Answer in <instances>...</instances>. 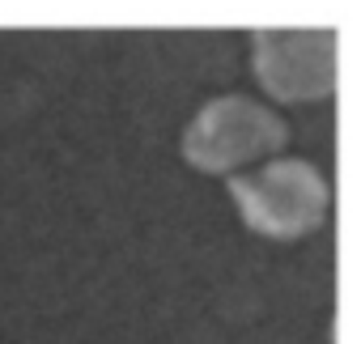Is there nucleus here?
<instances>
[{"label": "nucleus", "mask_w": 361, "mask_h": 344, "mask_svg": "<svg viewBox=\"0 0 361 344\" xmlns=\"http://www.w3.org/2000/svg\"><path fill=\"white\" fill-rule=\"evenodd\" d=\"M255 77L281 102L327 98L340 77V35L336 30H259Z\"/></svg>", "instance_id": "7ed1b4c3"}, {"label": "nucleus", "mask_w": 361, "mask_h": 344, "mask_svg": "<svg viewBox=\"0 0 361 344\" xmlns=\"http://www.w3.org/2000/svg\"><path fill=\"white\" fill-rule=\"evenodd\" d=\"M247 226L268 238H302L327 217V183L306 157H276L251 175L230 179Z\"/></svg>", "instance_id": "f257e3e1"}, {"label": "nucleus", "mask_w": 361, "mask_h": 344, "mask_svg": "<svg viewBox=\"0 0 361 344\" xmlns=\"http://www.w3.org/2000/svg\"><path fill=\"white\" fill-rule=\"evenodd\" d=\"M285 140H289V128L276 111L259 106L247 94H226V98H213L192 119V128L183 132V157L196 170L226 175V170H238L247 161L281 153Z\"/></svg>", "instance_id": "f03ea898"}]
</instances>
